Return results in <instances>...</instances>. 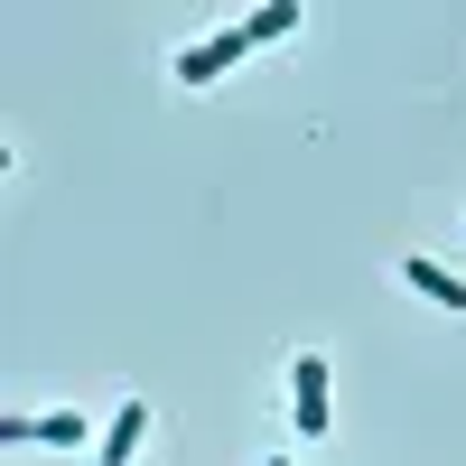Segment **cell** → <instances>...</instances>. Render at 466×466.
Here are the masks:
<instances>
[{
	"instance_id": "7",
	"label": "cell",
	"mask_w": 466,
	"mask_h": 466,
	"mask_svg": "<svg viewBox=\"0 0 466 466\" xmlns=\"http://www.w3.org/2000/svg\"><path fill=\"white\" fill-rule=\"evenodd\" d=\"M270 466H289V457H270Z\"/></svg>"
},
{
	"instance_id": "1",
	"label": "cell",
	"mask_w": 466,
	"mask_h": 466,
	"mask_svg": "<svg viewBox=\"0 0 466 466\" xmlns=\"http://www.w3.org/2000/svg\"><path fill=\"white\" fill-rule=\"evenodd\" d=\"M243 47H252L243 28H224V37H206V47H187V56H177V85H215V75H233V66H243Z\"/></svg>"
},
{
	"instance_id": "4",
	"label": "cell",
	"mask_w": 466,
	"mask_h": 466,
	"mask_svg": "<svg viewBox=\"0 0 466 466\" xmlns=\"http://www.w3.org/2000/svg\"><path fill=\"white\" fill-rule=\"evenodd\" d=\"M289 392H299V430H327V355H299Z\"/></svg>"
},
{
	"instance_id": "5",
	"label": "cell",
	"mask_w": 466,
	"mask_h": 466,
	"mask_svg": "<svg viewBox=\"0 0 466 466\" xmlns=\"http://www.w3.org/2000/svg\"><path fill=\"white\" fill-rule=\"evenodd\" d=\"M140 430H149V410H140V401H122V420L103 430V466H131V457H140Z\"/></svg>"
},
{
	"instance_id": "3",
	"label": "cell",
	"mask_w": 466,
	"mask_h": 466,
	"mask_svg": "<svg viewBox=\"0 0 466 466\" xmlns=\"http://www.w3.org/2000/svg\"><path fill=\"white\" fill-rule=\"evenodd\" d=\"M401 280H410L420 299H439L448 318H466V280H457V270H439V261H420V252H410V261H401Z\"/></svg>"
},
{
	"instance_id": "2",
	"label": "cell",
	"mask_w": 466,
	"mask_h": 466,
	"mask_svg": "<svg viewBox=\"0 0 466 466\" xmlns=\"http://www.w3.org/2000/svg\"><path fill=\"white\" fill-rule=\"evenodd\" d=\"M0 439H10V448H75V439H85V420H75V410H47V420H0Z\"/></svg>"
},
{
	"instance_id": "6",
	"label": "cell",
	"mask_w": 466,
	"mask_h": 466,
	"mask_svg": "<svg viewBox=\"0 0 466 466\" xmlns=\"http://www.w3.org/2000/svg\"><path fill=\"white\" fill-rule=\"evenodd\" d=\"M289 28H299V0H270V10H252V19H243L252 47H261V37H289Z\"/></svg>"
}]
</instances>
